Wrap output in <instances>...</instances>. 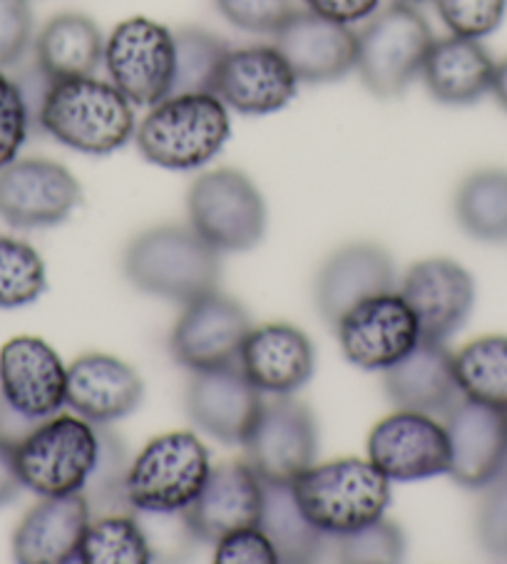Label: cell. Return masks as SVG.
<instances>
[{
	"mask_svg": "<svg viewBox=\"0 0 507 564\" xmlns=\"http://www.w3.org/2000/svg\"><path fill=\"white\" fill-rule=\"evenodd\" d=\"M299 77L277 45H251L224 57L214 95L234 112L271 115L296 95Z\"/></svg>",
	"mask_w": 507,
	"mask_h": 564,
	"instance_id": "cell-18",
	"label": "cell"
},
{
	"mask_svg": "<svg viewBox=\"0 0 507 564\" xmlns=\"http://www.w3.org/2000/svg\"><path fill=\"white\" fill-rule=\"evenodd\" d=\"M384 388L396 408L425 415H445L461 401L455 356L438 341L421 338L413 351L384 371Z\"/></svg>",
	"mask_w": 507,
	"mask_h": 564,
	"instance_id": "cell-26",
	"label": "cell"
},
{
	"mask_svg": "<svg viewBox=\"0 0 507 564\" xmlns=\"http://www.w3.org/2000/svg\"><path fill=\"white\" fill-rule=\"evenodd\" d=\"M356 70L360 83L378 97H398L423 70L433 33L411 3H393L370 15L356 33Z\"/></svg>",
	"mask_w": 507,
	"mask_h": 564,
	"instance_id": "cell-7",
	"label": "cell"
},
{
	"mask_svg": "<svg viewBox=\"0 0 507 564\" xmlns=\"http://www.w3.org/2000/svg\"><path fill=\"white\" fill-rule=\"evenodd\" d=\"M239 366L261 393L291 395L314 376V344L304 330L289 324L251 328L241 346Z\"/></svg>",
	"mask_w": 507,
	"mask_h": 564,
	"instance_id": "cell-24",
	"label": "cell"
},
{
	"mask_svg": "<svg viewBox=\"0 0 507 564\" xmlns=\"http://www.w3.org/2000/svg\"><path fill=\"white\" fill-rule=\"evenodd\" d=\"M396 289V267L386 249L368 241L348 245L326 259L316 276V306L331 326L364 299Z\"/></svg>",
	"mask_w": 507,
	"mask_h": 564,
	"instance_id": "cell-23",
	"label": "cell"
},
{
	"mask_svg": "<svg viewBox=\"0 0 507 564\" xmlns=\"http://www.w3.org/2000/svg\"><path fill=\"white\" fill-rule=\"evenodd\" d=\"M192 229L217 251H249L267 235V204L247 174H199L187 194Z\"/></svg>",
	"mask_w": 507,
	"mask_h": 564,
	"instance_id": "cell-8",
	"label": "cell"
},
{
	"mask_svg": "<svg viewBox=\"0 0 507 564\" xmlns=\"http://www.w3.org/2000/svg\"><path fill=\"white\" fill-rule=\"evenodd\" d=\"M401 296L416 314L421 338L445 344L473 314L475 281L453 259H425L408 269Z\"/></svg>",
	"mask_w": 507,
	"mask_h": 564,
	"instance_id": "cell-16",
	"label": "cell"
},
{
	"mask_svg": "<svg viewBox=\"0 0 507 564\" xmlns=\"http://www.w3.org/2000/svg\"><path fill=\"white\" fill-rule=\"evenodd\" d=\"M77 562L83 564H148L152 562L150 542L130 514H103L90 520L80 544Z\"/></svg>",
	"mask_w": 507,
	"mask_h": 564,
	"instance_id": "cell-33",
	"label": "cell"
},
{
	"mask_svg": "<svg viewBox=\"0 0 507 564\" xmlns=\"http://www.w3.org/2000/svg\"><path fill=\"white\" fill-rule=\"evenodd\" d=\"M435 8L453 35L483 41L503 25L507 0H435Z\"/></svg>",
	"mask_w": 507,
	"mask_h": 564,
	"instance_id": "cell-36",
	"label": "cell"
},
{
	"mask_svg": "<svg viewBox=\"0 0 507 564\" xmlns=\"http://www.w3.org/2000/svg\"><path fill=\"white\" fill-rule=\"evenodd\" d=\"M209 470V451L197 435L164 433L144 445L127 470V502L142 512L182 514L199 495Z\"/></svg>",
	"mask_w": 507,
	"mask_h": 564,
	"instance_id": "cell-6",
	"label": "cell"
},
{
	"mask_svg": "<svg viewBox=\"0 0 507 564\" xmlns=\"http://www.w3.org/2000/svg\"><path fill=\"white\" fill-rule=\"evenodd\" d=\"M144 386L134 368L107 354H85L67 366L65 403L90 423H112L134 413Z\"/></svg>",
	"mask_w": 507,
	"mask_h": 564,
	"instance_id": "cell-25",
	"label": "cell"
},
{
	"mask_svg": "<svg viewBox=\"0 0 507 564\" xmlns=\"http://www.w3.org/2000/svg\"><path fill=\"white\" fill-rule=\"evenodd\" d=\"M217 564H274L279 562L277 550L259 524L241 528L217 540L214 550Z\"/></svg>",
	"mask_w": 507,
	"mask_h": 564,
	"instance_id": "cell-41",
	"label": "cell"
},
{
	"mask_svg": "<svg viewBox=\"0 0 507 564\" xmlns=\"http://www.w3.org/2000/svg\"><path fill=\"white\" fill-rule=\"evenodd\" d=\"M331 542L341 562H398L406 552L403 532L384 518L356 532L331 538Z\"/></svg>",
	"mask_w": 507,
	"mask_h": 564,
	"instance_id": "cell-35",
	"label": "cell"
},
{
	"mask_svg": "<svg viewBox=\"0 0 507 564\" xmlns=\"http://www.w3.org/2000/svg\"><path fill=\"white\" fill-rule=\"evenodd\" d=\"M265 398L239 364L194 373L187 411L194 425L227 445H241L261 413Z\"/></svg>",
	"mask_w": 507,
	"mask_h": 564,
	"instance_id": "cell-20",
	"label": "cell"
},
{
	"mask_svg": "<svg viewBox=\"0 0 507 564\" xmlns=\"http://www.w3.org/2000/svg\"><path fill=\"white\" fill-rule=\"evenodd\" d=\"M110 83L140 107L170 97L174 83V33L150 18H130L105 43Z\"/></svg>",
	"mask_w": 507,
	"mask_h": 564,
	"instance_id": "cell-10",
	"label": "cell"
},
{
	"mask_svg": "<svg viewBox=\"0 0 507 564\" xmlns=\"http://www.w3.org/2000/svg\"><path fill=\"white\" fill-rule=\"evenodd\" d=\"M15 445L18 443L8 441V437H0V508L13 502L23 490L21 473H18Z\"/></svg>",
	"mask_w": 507,
	"mask_h": 564,
	"instance_id": "cell-43",
	"label": "cell"
},
{
	"mask_svg": "<svg viewBox=\"0 0 507 564\" xmlns=\"http://www.w3.org/2000/svg\"><path fill=\"white\" fill-rule=\"evenodd\" d=\"M291 490L306 518L331 538L380 520L391 502V480L374 463L358 458L311 465Z\"/></svg>",
	"mask_w": 507,
	"mask_h": 564,
	"instance_id": "cell-4",
	"label": "cell"
},
{
	"mask_svg": "<svg viewBox=\"0 0 507 564\" xmlns=\"http://www.w3.org/2000/svg\"><path fill=\"white\" fill-rule=\"evenodd\" d=\"M219 254L192 227H158L127 247L125 274L144 294L190 304L217 291Z\"/></svg>",
	"mask_w": 507,
	"mask_h": 564,
	"instance_id": "cell-3",
	"label": "cell"
},
{
	"mask_svg": "<svg viewBox=\"0 0 507 564\" xmlns=\"http://www.w3.org/2000/svg\"><path fill=\"white\" fill-rule=\"evenodd\" d=\"M497 63L473 37H441L433 41L423 63V83L433 100L443 105H473L493 93Z\"/></svg>",
	"mask_w": 507,
	"mask_h": 564,
	"instance_id": "cell-27",
	"label": "cell"
},
{
	"mask_svg": "<svg viewBox=\"0 0 507 564\" xmlns=\"http://www.w3.org/2000/svg\"><path fill=\"white\" fill-rule=\"evenodd\" d=\"M35 120L65 148L95 158L125 148L134 134L132 102L95 75L47 85Z\"/></svg>",
	"mask_w": 507,
	"mask_h": 564,
	"instance_id": "cell-1",
	"label": "cell"
},
{
	"mask_svg": "<svg viewBox=\"0 0 507 564\" xmlns=\"http://www.w3.org/2000/svg\"><path fill=\"white\" fill-rule=\"evenodd\" d=\"M493 95L497 105L507 112V57L495 67V80H493Z\"/></svg>",
	"mask_w": 507,
	"mask_h": 564,
	"instance_id": "cell-44",
	"label": "cell"
},
{
	"mask_svg": "<svg viewBox=\"0 0 507 564\" xmlns=\"http://www.w3.org/2000/svg\"><path fill=\"white\" fill-rule=\"evenodd\" d=\"M90 514L83 492L43 498L15 528L13 557L23 564L75 562Z\"/></svg>",
	"mask_w": 507,
	"mask_h": 564,
	"instance_id": "cell-22",
	"label": "cell"
},
{
	"mask_svg": "<svg viewBox=\"0 0 507 564\" xmlns=\"http://www.w3.org/2000/svg\"><path fill=\"white\" fill-rule=\"evenodd\" d=\"M455 376L465 398L507 413V336L475 338L455 354Z\"/></svg>",
	"mask_w": 507,
	"mask_h": 564,
	"instance_id": "cell-31",
	"label": "cell"
},
{
	"mask_svg": "<svg viewBox=\"0 0 507 564\" xmlns=\"http://www.w3.org/2000/svg\"><path fill=\"white\" fill-rule=\"evenodd\" d=\"M33 37V13L28 0H0V70L28 53Z\"/></svg>",
	"mask_w": 507,
	"mask_h": 564,
	"instance_id": "cell-40",
	"label": "cell"
},
{
	"mask_svg": "<svg viewBox=\"0 0 507 564\" xmlns=\"http://www.w3.org/2000/svg\"><path fill=\"white\" fill-rule=\"evenodd\" d=\"M443 425L451 445L447 475L467 490H483L507 465V413L463 395Z\"/></svg>",
	"mask_w": 507,
	"mask_h": 564,
	"instance_id": "cell-17",
	"label": "cell"
},
{
	"mask_svg": "<svg viewBox=\"0 0 507 564\" xmlns=\"http://www.w3.org/2000/svg\"><path fill=\"white\" fill-rule=\"evenodd\" d=\"M80 202V182L53 160H15L0 170V219L15 229L55 227Z\"/></svg>",
	"mask_w": 507,
	"mask_h": 564,
	"instance_id": "cell-14",
	"label": "cell"
},
{
	"mask_svg": "<svg viewBox=\"0 0 507 564\" xmlns=\"http://www.w3.org/2000/svg\"><path fill=\"white\" fill-rule=\"evenodd\" d=\"M103 61L100 28L83 13L55 15L35 41V65L51 83L95 75Z\"/></svg>",
	"mask_w": 507,
	"mask_h": 564,
	"instance_id": "cell-28",
	"label": "cell"
},
{
	"mask_svg": "<svg viewBox=\"0 0 507 564\" xmlns=\"http://www.w3.org/2000/svg\"><path fill=\"white\" fill-rule=\"evenodd\" d=\"M249 330L251 321L239 301L212 291L184 304L172 330V356L192 373L239 364Z\"/></svg>",
	"mask_w": 507,
	"mask_h": 564,
	"instance_id": "cell-12",
	"label": "cell"
},
{
	"mask_svg": "<svg viewBox=\"0 0 507 564\" xmlns=\"http://www.w3.org/2000/svg\"><path fill=\"white\" fill-rule=\"evenodd\" d=\"M477 540L495 557H507V465L483 488L477 508Z\"/></svg>",
	"mask_w": 507,
	"mask_h": 564,
	"instance_id": "cell-38",
	"label": "cell"
},
{
	"mask_svg": "<svg viewBox=\"0 0 507 564\" xmlns=\"http://www.w3.org/2000/svg\"><path fill=\"white\" fill-rule=\"evenodd\" d=\"M346 361L364 371H386L421 341L416 314L396 291H384L348 308L336 324Z\"/></svg>",
	"mask_w": 507,
	"mask_h": 564,
	"instance_id": "cell-11",
	"label": "cell"
},
{
	"mask_svg": "<svg viewBox=\"0 0 507 564\" xmlns=\"http://www.w3.org/2000/svg\"><path fill=\"white\" fill-rule=\"evenodd\" d=\"M274 45L299 83H334L356 70V33L309 8L289 15L274 33Z\"/></svg>",
	"mask_w": 507,
	"mask_h": 564,
	"instance_id": "cell-19",
	"label": "cell"
},
{
	"mask_svg": "<svg viewBox=\"0 0 507 564\" xmlns=\"http://www.w3.org/2000/svg\"><path fill=\"white\" fill-rule=\"evenodd\" d=\"M23 488L41 498L83 492L100 460V433L80 415H53L15 445Z\"/></svg>",
	"mask_w": 507,
	"mask_h": 564,
	"instance_id": "cell-5",
	"label": "cell"
},
{
	"mask_svg": "<svg viewBox=\"0 0 507 564\" xmlns=\"http://www.w3.org/2000/svg\"><path fill=\"white\" fill-rule=\"evenodd\" d=\"M259 528L274 544L279 562H314L328 547V534L299 508L291 485L265 482Z\"/></svg>",
	"mask_w": 507,
	"mask_h": 564,
	"instance_id": "cell-29",
	"label": "cell"
},
{
	"mask_svg": "<svg viewBox=\"0 0 507 564\" xmlns=\"http://www.w3.org/2000/svg\"><path fill=\"white\" fill-rule=\"evenodd\" d=\"M368 460L388 480L411 482L445 475L451 468V445L445 425L433 415L401 411L374 425L368 435Z\"/></svg>",
	"mask_w": 507,
	"mask_h": 564,
	"instance_id": "cell-13",
	"label": "cell"
},
{
	"mask_svg": "<svg viewBox=\"0 0 507 564\" xmlns=\"http://www.w3.org/2000/svg\"><path fill=\"white\" fill-rule=\"evenodd\" d=\"M217 11L231 25L247 33L274 35L296 11L294 0H214Z\"/></svg>",
	"mask_w": 507,
	"mask_h": 564,
	"instance_id": "cell-39",
	"label": "cell"
},
{
	"mask_svg": "<svg viewBox=\"0 0 507 564\" xmlns=\"http://www.w3.org/2000/svg\"><path fill=\"white\" fill-rule=\"evenodd\" d=\"M67 368L43 338L15 336L0 348V395L25 421H45L65 405Z\"/></svg>",
	"mask_w": 507,
	"mask_h": 564,
	"instance_id": "cell-15",
	"label": "cell"
},
{
	"mask_svg": "<svg viewBox=\"0 0 507 564\" xmlns=\"http://www.w3.org/2000/svg\"><path fill=\"white\" fill-rule=\"evenodd\" d=\"M455 217L473 239L507 245V170H483L455 194Z\"/></svg>",
	"mask_w": 507,
	"mask_h": 564,
	"instance_id": "cell-30",
	"label": "cell"
},
{
	"mask_svg": "<svg viewBox=\"0 0 507 564\" xmlns=\"http://www.w3.org/2000/svg\"><path fill=\"white\" fill-rule=\"evenodd\" d=\"M45 264L23 239L0 237V308H21L43 296Z\"/></svg>",
	"mask_w": 507,
	"mask_h": 564,
	"instance_id": "cell-34",
	"label": "cell"
},
{
	"mask_svg": "<svg viewBox=\"0 0 507 564\" xmlns=\"http://www.w3.org/2000/svg\"><path fill=\"white\" fill-rule=\"evenodd\" d=\"M231 47L202 28L174 33V83L170 95L214 93L224 57Z\"/></svg>",
	"mask_w": 507,
	"mask_h": 564,
	"instance_id": "cell-32",
	"label": "cell"
},
{
	"mask_svg": "<svg viewBox=\"0 0 507 564\" xmlns=\"http://www.w3.org/2000/svg\"><path fill=\"white\" fill-rule=\"evenodd\" d=\"M31 120L33 115L21 85L0 73V170L18 160V152L28 140Z\"/></svg>",
	"mask_w": 507,
	"mask_h": 564,
	"instance_id": "cell-37",
	"label": "cell"
},
{
	"mask_svg": "<svg viewBox=\"0 0 507 564\" xmlns=\"http://www.w3.org/2000/svg\"><path fill=\"white\" fill-rule=\"evenodd\" d=\"M413 3H416V0H413Z\"/></svg>",
	"mask_w": 507,
	"mask_h": 564,
	"instance_id": "cell-45",
	"label": "cell"
},
{
	"mask_svg": "<svg viewBox=\"0 0 507 564\" xmlns=\"http://www.w3.org/2000/svg\"><path fill=\"white\" fill-rule=\"evenodd\" d=\"M244 445V463L261 482L291 485L316 460L319 427L316 417L296 398L274 395L261 405Z\"/></svg>",
	"mask_w": 507,
	"mask_h": 564,
	"instance_id": "cell-9",
	"label": "cell"
},
{
	"mask_svg": "<svg viewBox=\"0 0 507 564\" xmlns=\"http://www.w3.org/2000/svg\"><path fill=\"white\" fill-rule=\"evenodd\" d=\"M304 3L316 15H324L328 21L344 25L366 21L378 8V0H304Z\"/></svg>",
	"mask_w": 507,
	"mask_h": 564,
	"instance_id": "cell-42",
	"label": "cell"
},
{
	"mask_svg": "<svg viewBox=\"0 0 507 564\" xmlns=\"http://www.w3.org/2000/svg\"><path fill=\"white\" fill-rule=\"evenodd\" d=\"M265 482L247 463H222L212 468L202 490L182 512L194 538L217 542L224 534L254 528L261 520Z\"/></svg>",
	"mask_w": 507,
	"mask_h": 564,
	"instance_id": "cell-21",
	"label": "cell"
},
{
	"mask_svg": "<svg viewBox=\"0 0 507 564\" xmlns=\"http://www.w3.org/2000/svg\"><path fill=\"white\" fill-rule=\"evenodd\" d=\"M229 107L214 93L170 95L134 130L140 154L164 170L204 167L229 140Z\"/></svg>",
	"mask_w": 507,
	"mask_h": 564,
	"instance_id": "cell-2",
	"label": "cell"
}]
</instances>
